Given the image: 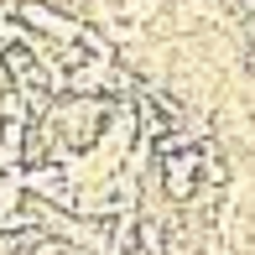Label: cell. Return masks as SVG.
<instances>
[{"instance_id":"obj_3","label":"cell","mask_w":255,"mask_h":255,"mask_svg":"<svg viewBox=\"0 0 255 255\" xmlns=\"http://www.w3.org/2000/svg\"><path fill=\"white\" fill-rule=\"evenodd\" d=\"M203 188H229V161L203 151Z\"/></svg>"},{"instance_id":"obj_1","label":"cell","mask_w":255,"mask_h":255,"mask_svg":"<svg viewBox=\"0 0 255 255\" xmlns=\"http://www.w3.org/2000/svg\"><path fill=\"white\" fill-rule=\"evenodd\" d=\"M161 188H167V198H172V203H193V198H198V188H203V151H198V146L167 151Z\"/></svg>"},{"instance_id":"obj_2","label":"cell","mask_w":255,"mask_h":255,"mask_svg":"<svg viewBox=\"0 0 255 255\" xmlns=\"http://www.w3.org/2000/svg\"><path fill=\"white\" fill-rule=\"evenodd\" d=\"M135 250L141 255H161L167 250V229H161L156 219H135Z\"/></svg>"},{"instance_id":"obj_4","label":"cell","mask_w":255,"mask_h":255,"mask_svg":"<svg viewBox=\"0 0 255 255\" xmlns=\"http://www.w3.org/2000/svg\"><path fill=\"white\" fill-rule=\"evenodd\" d=\"M229 5H235V10H255V0H229Z\"/></svg>"},{"instance_id":"obj_5","label":"cell","mask_w":255,"mask_h":255,"mask_svg":"<svg viewBox=\"0 0 255 255\" xmlns=\"http://www.w3.org/2000/svg\"><path fill=\"white\" fill-rule=\"evenodd\" d=\"M245 73H250V78H255V47H250V57H245Z\"/></svg>"}]
</instances>
